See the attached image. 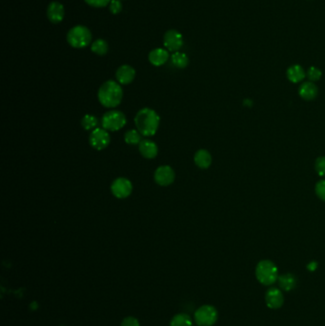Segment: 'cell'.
Segmentation results:
<instances>
[{"instance_id":"1","label":"cell","mask_w":325,"mask_h":326,"mask_svg":"<svg viewBox=\"0 0 325 326\" xmlns=\"http://www.w3.org/2000/svg\"><path fill=\"white\" fill-rule=\"evenodd\" d=\"M160 118L153 109L143 108L141 109L135 118V123L137 131L145 137L154 136L158 126Z\"/></svg>"},{"instance_id":"2","label":"cell","mask_w":325,"mask_h":326,"mask_svg":"<svg viewBox=\"0 0 325 326\" xmlns=\"http://www.w3.org/2000/svg\"><path fill=\"white\" fill-rule=\"evenodd\" d=\"M98 97L100 102L104 107L116 108L122 100L123 91L118 82L114 80H108L104 82L100 88Z\"/></svg>"},{"instance_id":"3","label":"cell","mask_w":325,"mask_h":326,"mask_svg":"<svg viewBox=\"0 0 325 326\" xmlns=\"http://www.w3.org/2000/svg\"><path fill=\"white\" fill-rule=\"evenodd\" d=\"M257 280L263 285H271L278 278L277 268L271 260H261L258 262L256 268Z\"/></svg>"},{"instance_id":"4","label":"cell","mask_w":325,"mask_h":326,"mask_svg":"<svg viewBox=\"0 0 325 326\" xmlns=\"http://www.w3.org/2000/svg\"><path fill=\"white\" fill-rule=\"evenodd\" d=\"M67 41L74 48H84L92 41V33L85 26H75L69 31L67 34Z\"/></svg>"},{"instance_id":"5","label":"cell","mask_w":325,"mask_h":326,"mask_svg":"<svg viewBox=\"0 0 325 326\" xmlns=\"http://www.w3.org/2000/svg\"><path fill=\"white\" fill-rule=\"evenodd\" d=\"M126 117L120 111H109L104 114L101 120L102 127L110 132H117L122 129L126 125Z\"/></svg>"},{"instance_id":"6","label":"cell","mask_w":325,"mask_h":326,"mask_svg":"<svg viewBox=\"0 0 325 326\" xmlns=\"http://www.w3.org/2000/svg\"><path fill=\"white\" fill-rule=\"evenodd\" d=\"M218 320V311L214 306L203 305L195 313V321L200 326H212Z\"/></svg>"},{"instance_id":"7","label":"cell","mask_w":325,"mask_h":326,"mask_svg":"<svg viewBox=\"0 0 325 326\" xmlns=\"http://www.w3.org/2000/svg\"><path fill=\"white\" fill-rule=\"evenodd\" d=\"M111 141V137L107 130L104 128H97L90 135V144L98 151L104 150L108 147Z\"/></svg>"},{"instance_id":"8","label":"cell","mask_w":325,"mask_h":326,"mask_svg":"<svg viewBox=\"0 0 325 326\" xmlns=\"http://www.w3.org/2000/svg\"><path fill=\"white\" fill-rule=\"evenodd\" d=\"M111 191L116 198L126 199L132 194L133 185L129 179L125 177H119L112 183Z\"/></svg>"},{"instance_id":"9","label":"cell","mask_w":325,"mask_h":326,"mask_svg":"<svg viewBox=\"0 0 325 326\" xmlns=\"http://www.w3.org/2000/svg\"><path fill=\"white\" fill-rule=\"evenodd\" d=\"M175 172L168 165L158 167L154 172V181L160 186H169L175 181Z\"/></svg>"},{"instance_id":"10","label":"cell","mask_w":325,"mask_h":326,"mask_svg":"<svg viewBox=\"0 0 325 326\" xmlns=\"http://www.w3.org/2000/svg\"><path fill=\"white\" fill-rule=\"evenodd\" d=\"M163 44L168 51H178L183 45V37L176 30H169L164 34Z\"/></svg>"},{"instance_id":"11","label":"cell","mask_w":325,"mask_h":326,"mask_svg":"<svg viewBox=\"0 0 325 326\" xmlns=\"http://www.w3.org/2000/svg\"><path fill=\"white\" fill-rule=\"evenodd\" d=\"M265 301L269 308H280L284 302V298L281 291L277 288H270L265 294Z\"/></svg>"},{"instance_id":"12","label":"cell","mask_w":325,"mask_h":326,"mask_svg":"<svg viewBox=\"0 0 325 326\" xmlns=\"http://www.w3.org/2000/svg\"><path fill=\"white\" fill-rule=\"evenodd\" d=\"M135 76H136V71L130 65L120 66L116 74V77H117L119 83L122 85L130 84L135 79Z\"/></svg>"},{"instance_id":"13","label":"cell","mask_w":325,"mask_h":326,"mask_svg":"<svg viewBox=\"0 0 325 326\" xmlns=\"http://www.w3.org/2000/svg\"><path fill=\"white\" fill-rule=\"evenodd\" d=\"M64 7L61 3L53 1L50 3L47 9V17L52 23H59L64 18Z\"/></svg>"},{"instance_id":"14","label":"cell","mask_w":325,"mask_h":326,"mask_svg":"<svg viewBox=\"0 0 325 326\" xmlns=\"http://www.w3.org/2000/svg\"><path fill=\"white\" fill-rule=\"evenodd\" d=\"M138 150L143 157L148 159L154 158L158 153L157 145L150 139L141 140L138 144Z\"/></svg>"},{"instance_id":"15","label":"cell","mask_w":325,"mask_h":326,"mask_svg":"<svg viewBox=\"0 0 325 326\" xmlns=\"http://www.w3.org/2000/svg\"><path fill=\"white\" fill-rule=\"evenodd\" d=\"M169 59V52L165 49L157 48L149 53V61L154 66H162Z\"/></svg>"},{"instance_id":"16","label":"cell","mask_w":325,"mask_h":326,"mask_svg":"<svg viewBox=\"0 0 325 326\" xmlns=\"http://www.w3.org/2000/svg\"><path fill=\"white\" fill-rule=\"evenodd\" d=\"M299 94L305 100H313L318 95V88L312 81L304 82L300 87Z\"/></svg>"},{"instance_id":"17","label":"cell","mask_w":325,"mask_h":326,"mask_svg":"<svg viewBox=\"0 0 325 326\" xmlns=\"http://www.w3.org/2000/svg\"><path fill=\"white\" fill-rule=\"evenodd\" d=\"M194 160L198 167H200V169H207L212 163V156L208 151L201 149L196 153Z\"/></svg>"},{"instance_id":"18","label":"cell","mask_w":325,"mask_h":326,"mask_svg":"<svg viewBox=\"0 0 325 326\" xmlns=\"http://www.w3.org/2000/svg\"><path fill=\"white\" fill-rule=\"evenodd\" d=\"M286 75L288 79L293 83L300 82L301 80L304 79L306 75L304 70L300 65H293L291 67H289L286 72Z\"/></svg>"},{"instance_id":"19","label":"cell","mask_w":325,"mask_h":326,"mask_svg":"<svg viewBox=\"0 0 325 326\" xmlns=\"http://www.w3.org/2000/svg\"><path fill=\"white\" fill-rule=\"evenodd\" d=\"M278 284L281 289L284 291H291L297 285V278L294 275L284 274L281 275L277 278Z\"/></svg>"},{"instance_id":"20","label":"cell","mask_w":325,"mask_h":326,"mask_svg":"<svg viewBox=\"0 0 325 326\" xmlns=\"http://www.w3.org/2000/svg\"><path fill=\"white\" fill-rule=\"evenodd\" d=\"M171 61L173 65L178 69L186 68L189 64L188 56L179 51H175L172 54Z\"/></svg>"},{"instance_id":"21","label":"cell","mask_w":325,"mask_h":326,"mask_svg":"<svg viewBox=\"0 0 325 326\" xmlns=\"http://www.w3.org/2000/svg\"><path fill=\"white\" fill-rule=\"evenodd\" d=\"M91 50H92V51H94L96 54L104 55L108 52L109 46H108V43L104 39L100 38V39H97L96 41L93 42V44L91 46Z\"/></svg>"},{"instance_id":"22","label":"cell","mask_w":325,"mask_h":326,"mask_svg":"<svg viewBox=\"0 0 325 326\" xmlns=\"http://www.w3.org/2000/svg\"><path fill=\"white\" fill-rule=\"evenodd\" d=\"M171 326H192V320L187 314H177L172 319Z\"/></svg>"},{"instance_id":"23","label":"cell","mask_w":325,"mask_h":326,"mask_svg":"<svg viewBox=\"0 0 325 326\" xmlns=\"http://www.w3.org/2000/svg\"><path fill=\"white\" fill-rule=\"evenodd\" d=\"M124 140L127 144H130V145H137V144H139L140 141H141V136H140V133L137 131V130H129L125 133L124 135Z\"/></svg>"},{"instance_id":"24","label":"cell","mask_w":325,"mask_h":326,"mask_svg":"<svg viewBox=\"0 0 325 326\" xmlns=\"http://www.w3.org/2000/svg\"><path fill=\"white\" fill-rule=\"evenodd\" d=\"M98 124H99V120L95 116H92V115H85L81 121L82 127L87 131L97 129Z\"/></svg>"},{"instance_id":"25","label":"cell","mask_w":325,"mask_h":326,"mask_svg":"<svg viewBox=\"0 0 325 326\" xmlns=\"http://www.w3.org/2000/svg\"><path fill=\"white\" fill-rule=\"evenodd\" d=\"M307 77L309 78L310 81L314 82V81H318L321 79L323 74L322 71L317 67H310L307 71Z\"/></svg>"},{"instance_id":"26","label":"cell","mask_w":325,"mask_h":326,"mask_svg":"<svg viewBox=\"0 0 325 326\" xmlns=\"http://www.w3.org/2000/svg\"><path fill=\"white\" fill-rule=\"evenodd\" d=\"M316 171L321 176H325V156H321L316 160Z\"/></svg>"},{"instance_id":"27","label":"cell","mask_w":325,"mask_h":326,"mask_svg":"<svg viewBox=\"0 0 325 326\" xmlns=\"http://www.w3.org/2000/svg\"><path fill=\"white\" fill-rule=\"evenodd\" d=\"M316 194L322 201H325V179L320 180L316 184Z\"/></svg>"},{"instance_id":"28","label":"cell","mask_w":325,"mask_h":326,"mask_svg":"<svg viewBox=\"0 0 325 326\" xmlns=\"http://www.w3.org/2000/svg\"><path fill=\"white\" fill-rule=\"evenodd\" d=\"M110 12L114 15H118L120 14L122 10V4L120 0H112L110 2Z\"/></svg>"},{"instance_id":"29","label":"cell","mask_w":325,"mask_h":326,"mask_svg":"<svg viewBox=\"0 0 325 326\" xmlns=\"http://www.w3.org/2000/svg\"><path fill=\"white\" fill-rule=\"evenodd\" d=\"M112 0H85L86 3L89 4L90 6L96 7V8H102L110 4Z\"/></svg>"},{"instance_id":"30","label":"cell","mask_w":325,"mask_h":326,"mask_svg":"<svg viewBox=\"0 0 325 326\" xmlns=\"http://www.w3.org/2000/svg\"><path fill=\"white\" fill-rule=\"evenodd\" d=\"M121 326H139V323L134 317H127L121 323Z\"/></svg>"},{"instance_id":"31","label":"cell","mask_w":325,"mask_h":326,"mask_svg":"<svg viewBox=\"0 0 325 326\" xmlns=\"http://www.w3.org/2000/svg\"><path fill=\"white\" fill-rule=\"evenodd\" d=\"M307 268H308V270H310V271H315L318 268V263L315 262V261H313V262L309 263Z\"/></svg>"}]
</instances>
